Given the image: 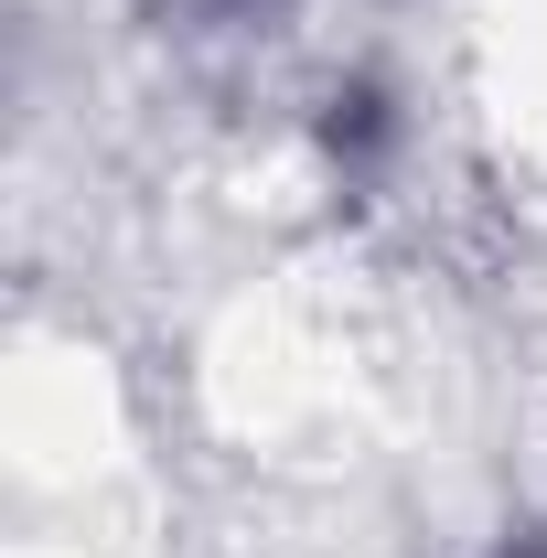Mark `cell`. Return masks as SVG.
Returning <instances> with one entry per match:
<instances>
[{
    "mask_svg": "<svg viewBox=\"0 0 547 558\" xmlns=\"http://www.w3.org/2000/svg\"><path fill=\"white\" fill-rule=\"evenodd\" d=\"M312 140H323L333 194H376V183L398 172V150H409V108H398L387 75H333L323 108H312Z\"/></svg>",
    "mask_w": 547,
    "mask_h": 558,
    "instance_id": "1",
    "label": "cell"
},
{
    "mask_svg": "<svg viewBox=\"0 0 547 558\" xmlns=\"http://www.w3.org/2000/svg\"><path fill=\"white\" fill-rule=\"evenodd\" d=\"M483 558H547V537H526V526H515V537H494Z\"/></svg>",
    "mask_w": 547,
    "mask_h": 558,
    "instance_id": "3",
    "label": "cell"
},
{
    "mask_svg": "<svg viewBox=\"0 0 547 558\" xmlns=\"http://www.w3.org/2000/svg\"><path fill=\"white\" fill-rule=\"evenodd\" d=\"M161 33H205V44H226V33H269L290 0H139Z\"/></svg>",
    "mask_w": 547,
    "mask_h": 558,
    "instance_id": "2",
    "label": "cell"
}]
</instances>
